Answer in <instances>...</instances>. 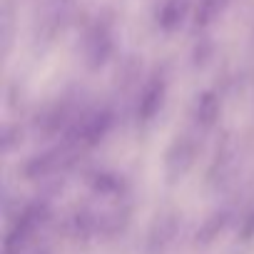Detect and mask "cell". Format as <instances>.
<instances>
[{
    "instance_id": "6",
    "label": "cell",
    "mask_w": 254,
    "mask_h": 254,
    "mask_svg": "<svg viewBox=\"0 0 254 254\" xmlns=\"http://www.w3.org/2000/svg\"><path fill=\"white\" fill-rule=\"evenodd\" d=\"M92 190L100 194V197H110V199H117L127 192V185L122 180V175H115V172H100L92 177Z\"/></svg>"
},
{
    "instance_id": "3",
    "label": "cell",
    "mask_w": 254,
    "mask_h": 254,
    "mask_svg": "<svg viewBox=\"0 0 254 254\" xmlns=\"http://www.w3.org/2000/svg\"><path fill=\"white\" fill-rule=\"evenodd\" d=\"M72 150H75V147L65 145L63 150L58 147V150H50V152H45V155L33 157L30 162L23 165V175H25V180H38V177H48V175L58 172V170L70 160Z\"/></svg>"
},
{
    "instance_id": "1",
    "label": "cell",
    "mask_w": 254,
    "mask_h": 254,
    "mask_svg": "<svg viewBox=\"0 0 254 254\" xmlns=\"http://www.w3.org/2000/svg\"><path fill=\"white\" fill-rule=\"evenodd\" d=\"M165 97H167V80L162 75H152L137 100V120L140 125H150L157 120V115L165 107Z\"/></svg>"
},
{
    "instance_id": "4",
    "label": "cell",
    "mask_w": 254,
    "mask_h": 254,
    "mask_svg": "<svg viewBox=\"0 0 254 254\" xmlns=\"http://www.w3.org/2000/svg\"><path fill=\"white\" fill-rule=\"evenodd\" d=\"M194 152H197V147H194V142H192L190 137H180V140L167 150V160H165V165H167V175H170L172 182H175L177 177L182 180V175L192 167V162H194Z\"/></svg>"
},
{
    "instance_id": "8",
    "label": "cell",
    "mask_w": 254,
    "mask_h": 254,
    "mask_svg": "<svg viewBox=\"0 0 254 254\" xmlns=\"http://www.w3.org/2000/svg\"><path fill=\"white\" fill-rule=\"evenodd\" d=\"M224 8H227V0H199L197 13H194V25H197V28L212 25V23L222 15Z\"/></svg>"
},
{
    "instance_id": "2",
    "label": "cell",
    "mask_w": 254,
    "mask_h": 254,
    "mask_svg": "<svg viewBox=\"0 0 254 254\" xmlns=\"http://www.w3.org/2000/svg\"><path fill=\"white\" fill-rule=\"evenodd\" d=\"M110 55H112V30L107 23L97 20L85 38V60L92 70H97L107 63Z\"/></svg>"
},
{
    "instance_id": "5",
    "label": "cell",
    "mask_w": 254,
    "mask_h": 254,
    "mask_svg": "<svg viewBox=\"0 0 254 254\" xmlns=\"http://www.w3.org/2000/svg\"><path fill=\"white\" fill-rule=\"evenodd\" d=\"M190 10H192V0H165L160 5V13H157L160 30H165V33L180 30L182 23L187 20Z\"/></svg>"
},
{
    "instance_id": "7",
    "label": "cell",
    "mask_w": 254,
    "mask_h": 254,
    "mask_svg": "<svg viewBox=\"0 0 254 254\" xmlns=\"http://www.w3.org/2000/svg\"><path fill=\"white\" fill-rule=\"evenodd\" d=\"M219 117V97L214 92H204L197 100V110H194V120L199 127H212Z\"/></svg>"
}]
</instances>
